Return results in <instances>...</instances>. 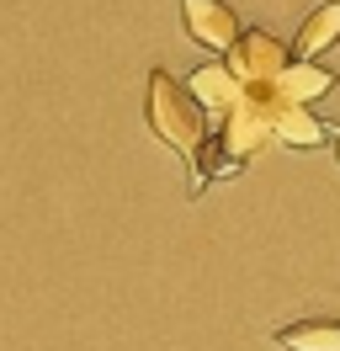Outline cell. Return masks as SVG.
Returning <instances> with one entry per match:
<instances>
[{"label":"cell","mask_w":340,"mask_h":351,"mask_svg":"<svg viewBox=\"0 0 340 351\" xmlns=\"http://www.w3.org/2000/svg\"><path fill=\"white\" fill-rule=\"evenodd\" d=\"M149 128L165 138L175 154H186V160H197L202 154V144L212 138V117L202 112V101L191 96L170 69H149Z\"/></svg>","instance_id":"6da1fadb"},{"label":"cell","mask_w":340,"mask_h":351,"mask_svg":"<svg viewBox=\"0 0 340 351\" xmlns=\"http://www.w3.org/2000/svg\"><path fill=\"white\" fill-rule=\"evenodd\" d=\"M223 64L239 75V86H271L276 75L293 64V48L282 43V38H271L266 27H250V32L234 38V48L223 53Z\"/></svg>","instance_id":"7a4b0ae2"},{"label":"cell","mask_w":340,"mask_h":351,"mask_svg":"<svg viewBox=\"0 0 340 351\" xmlns=\"http://www.w3.org/2000/svg\"><path fill=\"white\" fill-rule=\"evenodd\" d=\"M181 22H186V38H191V43L212 48V53H229L234 38L245 32L229 0H181Z\"/></svg>","instance_id":"3957f363"},{"label":"cell","mask_w":340,"mask_h":351,"mask_svg":"<svg viewBox=\"0 0 340 351\" xmlns=\"http://www.w3.org/2000/svg\"><path fill=\"white\" fill-rule=\"evenodd\" d=\"M271 138H276V144H293V149H319V144L330 138V128H324L303 101H287V96L276 90V101H271Z\"/></svg>","instance_id":"277c9868"},{"label":"cell","mask_w":340,"mask_h":351,"mask_svg":"<svg viewBox=\"0 0 340 351\" xmlns=\"http://www.w3.org/2000/svg\"><path fill=\"white\" fill-rule=\"evenodd\" d=\"M186 90L202 101V112H208L212 123H218V117H223L239 96H245V86H239V75H234L229 64H202V69H191V75H186Z\"/></svg>","instance_id":"5b68a950"},{"label":"cell","mask_w":340,"mask_h":351,"mask_svg":"<svg viewBox=\"0 0 340 351\" xmlns=\"http://www.w3.org/2000/svg\"><path fill=\"white\" fill-rule=\"evenodd\" d=\"M335 80H340V75H335V69H324L319 59H293V64L271 80V86L282 90L287 101H303V107H308V101H319V96H330V90H335Z\"/></svg>","instance_id":"8992f818"},{"label":"cell","mask_w":340,"mask_h":351,"mask_svg":"<svg viewBox=\"0 0 340 351\" xmlns=\"http://www.w3.org/2000/svg\"><path fill=\"white\" fill-rule=\"evenodd\" d=\"M340 43V0H319L314 11L303 16L298 27V43H293V59H319Z\"/></svg>","instance_id":"52a82bcc"},{"label":"cell","mask_w":340,"mask_h":351,"mask_svg":"<svg viewBox=\"0 0 340 351\" xmlns=\"http://www.w3.org/2000/svg\"><path fill=\"white\" fill-rule=\"evenodd\" d=\"M282 351H340V319H298L276 330Z\"/></svg>","instance_id":"ba28073f"},{"label":"cell","mask_w":340,"mask_h":351,"mask_svg":"<svg viewBox=\"0 0 340 351\" xmlns=\"http://www.w3.org/2000/svg\"><path fill=\"white\" fill-rule=\"evenodd\" d=\"M335 160H340V133H335Z\"/></svg>","instance_id":"9c48e42d"}]
</instances>
